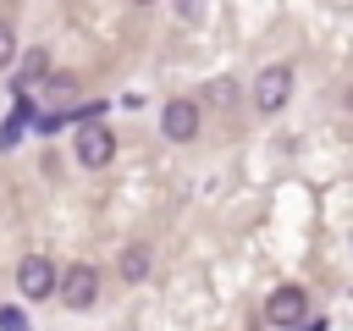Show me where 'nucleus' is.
<instances>
[{
  "label": "nucleus",
  "mask_w": 353,
  "mask_h": 331,
  "mask_svg": "<svg viewBox=\"0 0 353 331\" xmlns=\"http://www.w3.org/2000/svg\"><path fill=\"white\" fill-rule=\"evenodd\" d=\"M121 276H127V281H143V276H149V248H127V254H121Z\"/></svg>",
  "instance_id": "1a4fd4ad"
},
{
  "label": "nucleus",
  "mask_w": 353,
  "mask_h": 331,
  "mask_svg": "<svg viewBox=\"0 0 353 331\" xmlns=\"http://www.w3.org/2000/svg\"><path fill=\"white\" fill-rule=\"evenodd\" d=\"M55 292L66 298V309H88L99 298V270L94 265H66V276H55Z\"/></svg>",
  "instance_id": "f257e3e1"
},
{
  "label": "nucleus",
  "mask_w": 353,
  "mask_h": 331,
  "mask_svg": "<svg viewBox=\"0 0 353 331\" xmlns=\"http://www.w3.org/2000/svg\"><path fill=\"white\" fill-rule=\"evenodd\" d=\"M55 276H61V270H55L44 254H33V259L17 265V287H22V298H50V292H55Z\"/></svg>",
  "instance_id": "20e7f679"
},
{
  "label": "nucleus",
  "mask_w": 353,
  "mask_h": 331,
  "mask_svg": "<svg viewBox=\"0 0 353 331\" xmlns=\"http://www.w3.org/2000/svg\"><path fill=\"white\" fill-rule=\"evenodd\" d=\"M17 61V33H11V22H0V72Z\"/></svg>",
  "instance_id": "9d476101"
},
{
  "label": "nucleus",
  "mask_w": 353,
  "mask_h": 331,
  "mask_svg": "<svg viewBox=\"0 0 353 331\" xmlns=\"http://www.w3.org/2000/svg\"><path fill=\"white\" fill-rule=\"evenodd\" d=\"M28 121H33V105H28V99H17V110L6 116V132H0V143H17V132H22Z\"/></svg>",
  "instance_id": "6e6552de"
},
{
  "label": "nucleus",
  "mask_w": 353,
  "mask_h": 331,
  "mask_svg": "<svg viewBox=\"0 0 353 331\" xmlns=\"http://www.w3.org/2000/svg\"><path fill=\"white\" fill-rule=\"evenodd\" d=\"M176 11L182 17H204V0H176Z\"/></svg>",
  "instance_id": "9b49d317"
},
{
  "label": "nucleus",
  "mask_w": 353,
  "mask_h": 331,
  "mask_svg": "<svg viewBox=\"0 0 353 331\" xmlns=\"http://www.w3.org/2000/svg\"><path fill=\"white\" fill-rule=\"evenodd\" d=\"M110 154H116L110 127H77V160L83 166H110Z\"/></svg>",
  "instance_id": "423d86ee"
},
{
  "label": "nucleus",
  "mask_w": 353,
  "mask_h": 331,
  "mask_svg": "<svg viewBox=\"0 0 353 331\" xmlns=\"http://www.w3.org/2000/svg\"><path fill=\"white\" fill-rule=\"evenodd\" d=\"M160 127H165L171 143H193V138H199V105H193V99H171L165 116H160Z\"/></svg>",
  "instance_id": "39448f33"
},
{
  "label": "nucleus",
  "mask_w": 353,
  "mask_h": 331,
  "mask_svg": "<svg viewBox=\"0 0 353 331\" xmlns=\"http://www.w3.org/2000/svg\"><path fill=\"white\" fill-rule=\"evenodd\" d=\"M287 94H292V72H287V66H265V72L254 77V105H259V110H281Z\"/></svg>",
  "instance_id": "7ed1b4c3"
},
{
  "label": "nucleus",
  "mask_w": 353,
  "mask_h": 331,
  "mask_svg": "<svg viewBox=\"0 0 353 331\" xmlns=\"http://www.w3.org/2000/svg\"><path fill=\"white\" fill-rule=\"evenodd\" d=\"M44 72H50V55H44V50H28V55H22V66H17V88L44 83Z\"/></svg>",
  "instance_id": "0eeeda50"
},
{
  "label": "nucleus",
  "mask_w": 353,
  "mask_h": 331,
  "mask_svg": "<svg viewBox=\"0 0 353 331\" xmlns=\"http://www.w3.org/2000/svg\"><path fill=\"white\" fill-rule=\"evenodd\" d=\"M265 320H270V325H303V320H309V298H303V287H276L270 303H265Z\"/></svg>",
  "instance_id": "f03ea898"
}]
</instances>
